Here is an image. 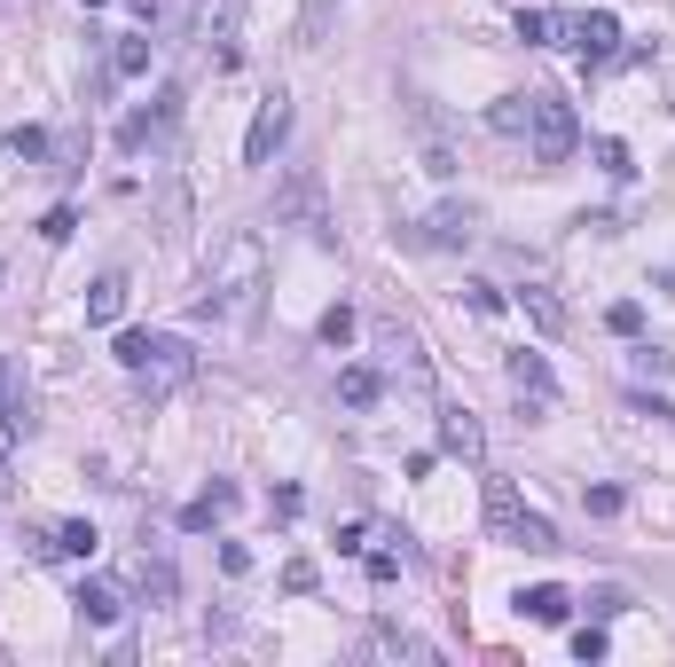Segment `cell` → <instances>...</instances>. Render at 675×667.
I'll return each instance as SVG.
<instances>
[{
    "instance_id": "cell-24",
    "label": "cell",
    "mask_w": 675,
    "mask_h": 667,
    "mask_svg": "<svg viewBox=\"0 0 675 667\" xmlns=\"http://www.w3.org/2000/svg\"><path fill=\"white\" fill-rule=\"evenodd\" d=\"M487 126H495V133H511V142H526V94H502V103L487 111Z\"/></svg>"
},
{
    "instance_id": "cell-22",
    "label": "cell",
    "mask_w": 675,
    "mask_h": 667,
    "mask_svg": "<svg viewBox=\"0 0 675 667\" xmlns=\"http://www.w3.org/2000/svg\"><path fill=\"white\" fill-rule=\"evenodd\" d=\"M48 550H55V557H94V550H103V534H94L87 518H63V526L48 534Z\"/></svg>"
},
{
    "instance_id": "cell-31",
    "label": "cell",
    "mask_w": 675,
    "mask_h": 667,
    "mask_svg": "<svg viewBox=\"0 0 675 667\" xmlns=\"http://www.w3.org/2000/svg\"><path fill=\"white\" fill-rule=\"evenodd\" d=\"M463 307L471 315H502V291L495 283H463Z\"/></svg>"
},
{
    "instance_id": "cell-8",
    "label": "cell",
    "mask_w": 675,
    "mask_h": 667,
    "mask_svg": "<svg viewBox=\"0 0 675 667\" xmlns=\"http://www.w3.org/2000/svg\"><path fill=\"white\" fill-rule=\"evenodd\" d=\"M291 142V103L283 94H267L252 111V133H244V165H276V150Z\"/></svg>"
},
{
    "instance_id": "cell-37",
    "label": "cell",
    "mask_w": 675,
    "mask_h": 667,
    "mask_svg": "<svg viewBox=\"0 0 675 667\" xmlns=\"http://www.w3.org/2000/svg\"><path fill=\"white\" fill-rule=\"evenodd\" d=\"M369 581L393 589V581H400V557H393V550H378V557H369Z\"/></svg>"
},
{
    "instance_id": "cell-2",
    "label": "cell",
    "mask_w": 675,
    "mask_h": 667,
    "mask_svg": "<svg viewBox=\"0 0 675 667\" xmlns=\"http://www.w3.org/2000/svg\"><path fill=\"white\" fill-rule=\"evenodd\" d=\"M118 370L126 377H142L150 393H174V385H189L196 377V354H189V338H165V330H118Z\"/></svg>"
},
{
    "instance_id": "cell-7",
    "label": "cell",
    "mask_w": 675,
    "mask_h": 667,
    "mask_svg": "<svg viewBox=\"0 0 675 667\" xmlns=\"http://www.w3.org/2000/svg\"><path fill=\"white\" fill-rule=\"evenodd\" d=\"M550 40H558V48H573L582 63H613L621 24L604 16V9H573V16H550Z\"/></svg>"
},
{
    "instance_id": "cell-39",
    "label": "cell",
    "mask_w": 675,
    "mask_h": 667,
    "mask_svg": "<svg viewBox=\"0 0 675 667\" xmlns=\"http://www.w3.org/2000/svg\"><path fill=\"white\" fill-rule=\"evenodd\" d=\"M628 361H636V370H652V377H667V370H675V361H667V354H660V346H636V354H628Z\"/></svg>"
},
{
    "instance_id": "cell-18",
    "label": "cell",
    "mask_w": 675,
    "mask_h": 667,
    "mask_svg": "<svg viewBox=\"0 0 675 667\" xmlns=\"http://www.w3.org/2000/svg\"><path fill=\"white\" fill-rule=\"evenodd\" d=\"M378 354L393 361L400 377H424V354H417V338H409V330H400V322H378Z\"/></svg>"
},
{
    "instance_id": "cell-16",
    "label": "cell",
    "mask_w": 675,
    "mask_h": 667,
    "mask_svg": "<svg viewBox=\"0 0 675 667\" xmlns=\"http://www.w3.org/2000/svg\"><path fill=\"white\" fill-rule=\"evenodd\" d=\"M519 315L543 330V338H558V330H565V298H558L550 283H526V291H519Z\"/></svg>"
},
{
    "instance_id": "cell-28",
    "label": "cell",
    "mask_w": 675,
    "mask_h": 667,
    "mask_svg": "<svg viewBox=\"0 0 675 667\" xmlns=\"http://www.w3.org/2000/svg\"><path fill=\"white\" fill-rule=\"evenodd\" d=\"M142 589L157 597V605H174V565H165V557H142Z\"/></svg>"
},
{
    "instance_id": "cell-27",
    "label": "cell",
    "mask_w": 675,
    "mask_h": 667,
    "mask_svg": "<svg viewBox=\"0 0 675 667\" xmlns=\"http://www.w3.org/2000/svg\"><path fill=\"white\" fill-rule=\"evenodd\" d=\"M597 174L628 181V174H636V165H628V142H613V133H604V142H597Z\"/></svg>"
},
{
    "instance_id": "cell-35",
    "label": "cell",
    "mask_w": 675,
    "mask_h": 667,
    "mask_svg": "<svg viewBox=\"0 0 675 667\" xmlns=\"http://www.w3.org/2000/svg\"><path fill=\"white\" fill-rule=\"evenodd\" d=\"M573 659H604V628H597V620L573 628Z\"/></svg>"
},
{
    "instance_id": "cell-19",
    "label": "cell",
    "mask_w": 675,
    "mask_h": 667,
    "mask_svg": "<svg viewBox=\"0 0 675 667\" xmlns=\"http://www.w3.org/2000/svg\"><path fill=\"white\" fill-rule=\"evenodd\" d=\"M378 393H385V377L369 370V361H354V370H338V400H346V409H378Z\"/></svg>"
},
{
    "instance_id": "cell-21",
    "label": "cell",
    "mask_w": 675,
    "mask_h": 667,
    "mask_svg": "<svg viewBox=\"0 0 675 667\" xmlns=\"http://www.w3.org/2000/svg\"><path fill=\"white\" fill-rule=\"evenodd\" d=\"M519 613H526V620H543V628H558V620L573 613V597L543 581V589H519Z\"/></svg>"
},
{
    "instance_id": "cell-34",
    "label": "cell",
    "mask_w": 675,
    "mask_h": 667,
    "mask_svg": "<svg viewBox=\"0 0 675 667\" xmlns=\"http://www.w3.org/2000/svg\"><path fill=\"white\" fill-rule=\"evenodd\" d=\"M72 228H79V213H72V205H55V213L40 220V236H48V244H63V236H72Z\"/></svg>"
},
{
    "instance_id": "cell-17",
    "label": "cell",
    "mask_w": 675,
    "mask_h": 667,
    "mask_svg": "<svg viewBox=\"0 0 675 667\" xmlns=\"http://www.w3.org/2000/svg\"><path fill=\"white\" fill-rule=\"evenodd\" d=\"M228 511H235V487H228V479H213V487H205V495H196V503L181 511V526H189V534H205V526H220Z\"/></svg>"
},
{
    "instance_id": "cell-30",
    "label": "cell",
    "mask_w": 675,
    "mask_h": 667,
    "mask_svg": "<svg viewBox=\"0 0 675 667\" xmlns=\"http://www.w3.org/2000/svg\"><path fill=\"white\" fill-rule=\"evenodd\" d=\"M519 40L526 48H550V9H519Z\"/></svg>"
},
{
    "instance_id": "cell-32",
    "label": "cell",
    "mask_w": 675,
    "mask_h": 667,
    "mask_svg": "<svg viewBox=\"0 0 675 667\" xmlns=\"http://www.w3.org/2000/svg\"><path fill=\"white\" fill-rule=\"evenodd\" d=\"M315 581H322V574H315V557H291V565H283V589H291V597H307Z\"/></svg>"
},
{
    "instance_id": "cell-12",
    "label": "cell",
    "mask_w": 675,
    "mask_h": 667,
    "mask_svg": "<svg viewBox=\"0 0 675 667\" xmlns=\"http://www.w3.org/2000/svg\"><path fill=\"white\" fill-rule=\"evenodd\" d=\"M502 377H511V393H526V400H558V377H550V361L543 354H502Z\"/></svg>"
},
{
    "instance_id": "cell-33",
    "label": "cell",
    "mask_w": 675,
    "mask_h": 667,
    "mask_svg": "<svg viewBox=\"0 0 675 667\" xmlns=\"http://www.w3.org/2000/svg\"><path fill=\"white\" fill-rule=\"evenodd\" d=\"M582 503H589V518H621V487H589Z\"/></svg>"
},
{
    "instance_id": "cell-42",
    "label": "cell",
    "mask_w": 675,
    "mask_h": 667,
    "mask_svg": "<svg viewBox=\"0 0 675 667\" xmlns=\"http://www.w3.org/2000/svg\"><path fill=\"white\" fill-rule=\"evenodd\" d=\"M87 9H103V0H87Z\"/></svg>"
},
{
    "instance_id": "cell-26",
    "label": "cell",
    "mask_w": 675,
    "mask_h": 667,
    "mask_svg": "<svg viewBox=\"0 0 675 667\" xmlns=\"http://www.w3.org/2000/svg\"><path fill=\"white\" fill-rule=\"evenodd\" d=\"M9 157L40 165V157H48V133H40V126H9Z\"/></svg>"
},
{
    "instance_id": "cell-9",
    "label": "cell",
    "mask_w": 675,
    "mask_h": 667,
    "mask_svg": "<svg viewBox=\"0 0 675 667\" xmlns=\"http://www.w3.org/2000/svg\"><path fill=\"white\" fill-rule=\"evenodd\" d=\"M196 40L213 48V63H235V0H196Z\"/></svg>"
},
{
    "instance_id": "cell-36",
    "label": "cell",
    "mask_w": 675,
    "mask_h": 667,
    "mask_svg": "<svg viewBox=\"0 0 675 667\" xmlns=\"http://www.w3.org/2000/svg\"><path fill=\"white\" fill-rule=\"evenodd\" d=\"M267 511H276V518H298V511H307V495H298V487H276V495H267Z\"/></svg>"
},
{
    "instance_id": "cell-13",
    "label": "cell",
    "mask_w": 675,
    "mask_h": 667,
    "mask_svg": "<svg viewBox=\"0 0 675 667\" xmlns=\"http://www.w3.org/2000/svg\"><path fill=\"white\" fill-rule=\"evenodd\" d=\"M441 448H448V456H463V463H480V456H487L480 416H471V409H441Z\"/></svg>"
},
{
    "instance_id": "cell-11",
    "label": "cell",
    "mask_w": 675,
    "mask_h": 667,
    "mask_svg": "<svg viewBox=\"0 0 675 667\" xmlns=\"http://www.w3.org/2000/svg\"><path fill=\"white\" fill-rule=\"evenodd\" d=\"M471 236H480V213H471V205H441V213L424 220V244L432 252H463Z\"/></svg>"
},
{
    "instance_id": "cell-20",
    "label": "cell",
    "mask_w": 675,
    "mask_h": 667,
    "mask_svg": "<svg viewBox=\"0 0 675 667\" xmlns=\"http://www.w3.org/2000/svg\"><path fill=\"white\" fill-rule=\"evenodd\" d=\"M118 315H126V275H103V283L87 291V322H94V330H111Z\"/></svg>"
},
{
    "instance_id": "cell-40",
    "label": "cell",
    "mask_w": 675,
    "mask_h": 667,
    "mask_svg": "<svg viewBox=\"0 0 675 667\" xmlns=\"http://www.w3.org/2000/svg\"><path fill=\"white\" fill-rule=\"evenodd\" d=\"M0 495H16V479H9V448H0Z\"/></svg>"
},
{
    "instance_id": "cell-15",
    "label": "cell",
    "mask_w": 675,
    "mask_h": 667,
    "mask_svg": "<svg viewBox=\"0 0 675 667\" xmlns=\"http://www.w3.org/2000/svg\"><path fill=\"white\" fill-rule=\"evenodd\" d=\"M165 118H174V94H157L150 111H126V126H118V150H150L157 133H165Z\"/></svg>"
},
{
    "instance_id": "cell-5",
    "label": "cell",
    "mask_w": 675,
    "mask_h": 667,
    "mask_svg": "<svg viewBox=\"0 0 675 667\" xmlns=\"http://www.w3.org/2000/svg\"><path fill=\"white\" fill-rule=\"evenodd\" d=\"M400 118H409V142H417V165H424V174H432V181H456V174H463V150H456L441 103L409 94V103H400Z\"/></svg>"
},
{
    "instance_id": "cell-6",
    "label": "cell",
    "mask_w": 675,
    "mask_h": 667,
    "mask_svg": "<svg viewBox=\"0 0 675 667\" xmlns=\"http://www.w3.org/2000/svg\"><path fill=\"white\" fill-rule=\"evenodd\" d=\"M276 228H298V236L330 244V196H322V174L315 165H291L283 189H276Z\"/></svg>"
},
{
    "instance_id": "cell-23",
    "label": "cell",
    "mask_w": 675,
    "mask_h": 667,
    "mask_svg": "<svg viewBox=\"0 0 675 667\" xmlns=\"http://www.w3.org/2000/svg\"><path fill=\"white\" fill-rule=\"evenodd\" d=\"M150 55H157V40H150V31H126V40H118V55H111V72H118V79H142V72H150Z\"/></svg>"
},
{
    "instance_id": "cell-3",
    "label": "cell",
    "mask_w": 675,
    "mask_h": 667,
    "mask_svg": "<svg viewBox=\"0 0 675 667\" xmlns=\"http://www.w3.org/2000/svg\"><path fill=\"white\" fill-rule=\"evenodd\" d=\"M480 503H487L495 542H511V550H558V526H550L543 511H526L511 479H480Z\"/></svg>"
},
{
    "instance_id": "cell-4",
    "label": "cell",
    "mask_w": 675,
    "mask_h": 667,
    "mask_svg": "<svg viewBox=\"0 0 675 667\" xmlns=\"http://www.w3.org/2000/svg\"><path fill=\"white\" fill-rule=\"evenodd\" d=\"M526 142H534L543 165H565L573 150H582V118H573V103H565L558 87H534L526 94Z\"/></svg>"
},
{
    "instance_id": "cell-1",
    "label": "cell",
    "mask_w": 675,
    "mask_h": 667,
    "mask_svg": "<svg viewBox=\"0 0 675 667\" xmlns=\"http://www.w3.org/2000/svg\"><path fill=\"white\" fill-rule=\"evenodd\" d=\"M259 291H267V252H259V236H228L213 283H205V307H196V315H213V322H252Z\"/></svg>"
},
{
    "instance_id": "cell-38",
    "label": "cell",
    "mask_w": 675,
    "mask_h": 667,
    "mask_svg": "<svg viewBox=\"0 0 675 667\" xmlns=\"http://www.w3.org/2000/svg\"><path fill=\"white\" fill-rule=\"evenodd\" d=\"M621 605H628V589H597V597H589V613H597V620H613Z\"/></svg>"
},
{
    "instance_id": "cell-29",
    "label": "cell",
    "mask_w": 675,
    "mask_h": 667,
    "mask_svg": "<svg viewBox=\"0 0 675 667\" xmlns=\"http://www.w3.org/2000/svg\"><path fill=\"white\" fill-rule=\"evenodd\" d=\"M315 338H322V346H346V338H354V307H330V315L315 322Z\"/></svg>"
},
{
    "instance_id": "cell-41",
    "label": "cell",
    "mask_w": 675,
    "mask_h": 667,
    "mask_svg": "<svg viewBox=\"0 0 675 667\" xmlns=\"http://www.w3.org/2000/svg\"><path fill=\"white\" fill-rule=\"evenodd\" d=\"M0 393H9V370H0Z\"/></svg>"
},
{
    "instance_id": "cell-14",
    "label": "cell",
    "mask_w": 675,
    "mask_h": 667,
    "mask_svg": "<svg viewBox=\"0 0 675 667\" xmlns=\"http://www.w3.org/2000/svg\"><path fill=\"white\" fill-rule=\"evenodd\" d=\"M72 605H79V620H87V628H111V620L126 613V597H118V581H79V589H72Z\"/></svg>"
},
{
    "instance_id": "cell-25",
    "label": "cell",
    "mask_w": 675,
    "mask_h": 667,
    "mask_svg": "<svg viewBox=\"0 0 675 667\" xmlns=\"http://www.w3.org/2000/svg\"><path fill=\"white\" fill-rule=\"evenodd\" d=\"M604 330H613V338H636V330H645V307H636V298H613V307H604Z\"/></svg>"
},
{
    "instance_id": "cell-10",
    "label": "cell",
    "mask_w": 675,
    "mask_h": 667,
    "mask_svg": "<svg viewBox=\"0 0 675 667\" xmlns=\"http://www.w3.org/2000/svg\"><path fill=\"white\" fill-rule=\"evenodd\" d=\"M369 659H409V667H432L441 652H432V644L417 637V628H400V620H378V628H369Z\"/></svg>"
}]
</instances>
